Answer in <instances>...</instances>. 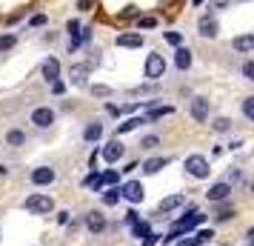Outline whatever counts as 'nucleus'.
Listing matches in <instances>:
<instances>
[{
	"mask_svg": "<svg viewBox=\"0 0 254 246\" xmlns=\"http://www.w3.org/2000/svg\"><path fill=\"white\" fill-rule=\"evenodd\" d=\"M203 221H206V215H203L200 209H191L189 215H183L180 221L174 223V229H172L169 235H166V238H163V244H172V241L177 238V235H183V232H191V229H197V226H200Z\"/></svg>",
	"mask_w": 254,
	"mask_h": 246,
	"instance_id": "1",
	"label": "nucleus"
},
{
	"mask_svg": "<svg viewBox=\"0 0 254 246\" xmlns=\"http://www.w3.org/2000/svg\"><path fill=\"white\" fill-rule=\"evenodd\" d=\"M26 209L35 212V215H49V212L55 209V200L49 198V195H29L26 198Z\"/></svg>",
	"mask_w": 254,
	"mask_h": 246,
	"instance_id": "2",
	"label": "nucleus"
},
{
	"mask_svg": "<svg viewBox=\"0 0 254 246\" xmlns=\"http://www.w3.org/2000/svg\"><path fill=\"white\" fill-rule=\"evenodd\" d=\"M186 172L191 177H208V161L203 155H191V158H186Z\"/></svg>",
	"mask_w": 254,
	"mask_h": 246,
	"instance_id": "3",
	"label": "nucleus"
},
{
	"mask_svg": "<svg viewBox=\"0 0 254 246\" xmlns=\"http://www.w3.org/2000/svg\"><path fill=\"white\" fill-rule=\"evenodd\" d=\"M163 72H166V60H163V55H149L146 58V78L149 81H160L163 78Z\"/></svg>",
	"mask_w": 254,
	"mask_h": 246,
	"instance_id": "4",
	"label": "nucleus"
},
{
	"mask_svg": "<svg viewBox=\"0 0 254 246\" xmlns=\"http://www.w3.org/2000/svg\"><path fill=\"white\" fill-rule=\"evenodd\" d=\"M143 195H146V189H143V183H140V180H128V183H123V186H120V198H126L128 203H140V200H143Z\"/></svg>",
	"mask_w": 254,
	"mask_h": 246,
	"instance_id": "5",
	"label": "nucleus"
},
{
	"mask_svg": "<svg viewBox=\"0 0 254 246\" xmlns=\"http://www.w3.org/2000/svg\"><path fill=\"white\" fill-rule=\"evenodd\" d=\"M123 155H126V149H123V143L117 141H109L103 146V158H106V164H117V161H120V158H123Z\"/></svg>",
	"mask_w": 254,
	"mask_h": 246,
	"instance_id": "6",
	"label": "nucleus"
},
{
	"mask_svg": "<svg viewBox=\"0 0 254 246\" xmlns=\"http://www.w3.org/2000/svg\"><path fill=\"white\" fill-rule=\"evenodd\" d=\"M32 123H35V126H40V129H46V126H52V123H55V112H52L49 106H40V109H35V112H32Z\"/></svg>",
	"mask_w": 254,
	"mask_h": 246,
	"instance_id": "7",
	"label": "nucleus"
},
{
	"mask_svg": "<svg viewBox=\"0 0 254 246\" xmlns=\"http://www.w3.org/2000/svg\"><path fill=\"white\" fill-rule=\"evenodd\" d=\"M117 46L120 49H140L143 46V35L140 32H123V35H117Z\"/></svg>",
	"mask_w": 254,
	"mask_h": 246,
	"instance_id": "8",
	"label": "nucleus"
},
{
	"mask_svg": "<svg viewBox=\"0 0 254 246\" xmlns=\"http://www.w3.org/2000/svg\"><path fill=\"white\" fill-rule=\"evenodd\" d=\"M183 203H186V195H169V198H163V200H160L157 212H160V215H169V212L180 209Z\"/></svg>",
	"mask_w": 254,
	"mask_h": 246,
	"instance_id": "9",
	"label": "nucleus"
},
{
	"mask_svg": "<svg viewBox=\"0 0 254 246\" xmlns=\"http://www.w3.org/2000/svg\"><path fill=\"white\" fill-rule=\"evenodd\" d=\"M206 195H208V200H211V203H220V200L231 198V183H214Z\"/></svg>",
	"mask_w": 254,
	"mask_h": 246,
	"instance_id": "10",
	"label": "nucleus"
},
{
	"mask_svg": "<svg viewBox=\"0 0 254 246\" xmlns=\"http://www.w3.org/2000/svg\"><path fill=\"white\" fill-rule=\"evenodd\" d=\"M211 238H214L211 229H200L194 238H183V241H177V246H203V244H208Z\"/></svg>",
	"mask_w": 254,
	"mask_h": 246,
	"instance_id": "11",
	"label": "nucleus"
},
{
	"mask_svg": "<svg viewBox=\"0 0 254 246\" xmlns=\"http://www.w3.org/2000/svg\"><path fill=\"white\" fill-rule=\"evenodd\" d=\"M52 180H55V169H49V166H40V169L32 172V183H35V186H46Z\"/></svg>",
	"mask_w": 254,
	"mask_h": 246,
	"instance_id": "12",
	"label": "nucleus"
},
{
	"mask_svg": "<svg viewBox=\"0 0 254 246\" xmlns=\"http://www.w3.org/2000/svg\"><path fill=\"white\" fill-rule=\"evenodd\" d=\"M191 117L200 120V123L208 117V100L206 97H194V100H191Z\"/></svg>",
	"mask_w": 254,
	"mask_h": 246,
	"instance_id": "13",
	"label": "nucleus"
},
{
	"mask_svg": "<svg viewBox=\"0 0 254 246\" xmlns=\"http://www.w3.org/2000/svg\"><path fill=\"white\" fill-rule=\"evenodd\" d=\"M197 29H200V35H203V37H217V32H220V26H217L214 17H200Z\"/></svg>",
	"mask_w": 254,
	"mask_h": 246,
	"instance_id": "14",
	"label": "nucleus"
},
{
	"mask_svg": "<svg viewBox=\"0 0 254 246\" xmlns=\"http://www.w3.org/2000/svg\"><path fill=\"white\" fill-rule=\"evenodd\" d=\"M86 226H89V232H103L106 229V218L100 215V212H89V218H86Z\"/></svg>",
	"mask_w": 254,
	"mask_h": 246,
	"instance_id": "15",
	"label": "nucleus"
},
{
	"mask_svg": "<svg viewBox=\"0 0 254 246\" xmlns=\"http://www.w3.org/2000/svg\"><path fill=\"white\" fill-rule=\"evenodd\" d=\"M43 78H46V81H58L60 78V63L55 58H49L46 63H43Z\"/></svg>",
	"mask_w": 254,
	"mask_h": 246,
	"instance_id": "16",
	"label": "nucleus"
},
{
	"mask_svg": "<svg viewBox=\"0 0 254 246\" xmlns=\"http://www.w3.org/2000/svg\"><path fill=\"white\" fill-rule=\"evenodd\" d=\"M140 123H146V117H128V120H123V123H117V135H126V132H134L140 126Z\"/></svg>",
	"mask_w": 254,
	"mask_h": 246,
	"instance_id": "17",
	"label": "nucleus"
},
{
	"mask_svg": "<svg viewBox=\"0 0 254 246\" xmlns=\"http://www.w3.org/2000/svg\"><path fill=\"white\" fill-rule=\"evenodd\" d=\"M231 46L237 49V52H243V55H246V52H252V49H254V35H240V37H234V43H231Z\"/></svg>",
	"mask_w": 254,
	"mask_h": 246,
	"instance_id": "18",
	"label": "nucleus"
},
{
	"mask_svg": "<svg viewBox=\"0 0 254 246\" xmlns=\"http://www.w3.org/2000/svg\"><path fill=\"white\" fill-rule=\"evenodd\" d=\"M166 164H169L166 158H151V161H146V164H143V172H146V175H157Z\"/></svg>",
	"mask_w": 254,
	"mask_h": 246,
	"instance_id": "19",
	"label": "nucleus"
},
{
	"mask_svg": "<svg viewBox=\"0 0 254 246\" xmlns=\"http://www.w3.org/2000/svg\"><path fill=\"white\" fill-rule=\"evenodd\" d=\"M174 63H177V69H189L191 66V52L189 49H177L174 52Z\"/></svg>",
	"mask_w": 254,
	"mask_h": 246,
	"instance_id": "20",
	"label": "nucleus"
},
{
	"mask_svg": "<svg viewBox=\"0 0 254 246\" xmlns=\"http://www.w3.org/2000/svg\"><path fill=\"white\" fill-rule=\"evenodd\" d=\"M100 135H103V126H100V123H89V126H86V132H83V138H86L89 143L100 141Z\"/></svg>",
	"mask_w": 254,
	"mask_h": 246,
	"instance_id": "21",
	"label": "nucleus"
},
{
	"mask_svg": "<svg viewBox=\"0 0 254 246\" xmlns=\"http://www.w3.org/2000/svg\"><path fill=\"white\" fill-rule=\"evenodd\" d=\"M86 72H89L86 63H83V66H71V83H74V86H83V83H86Z\"/></svg>",
	"mask_w": 254,
	"mask_h": 246,
	"instance_id": "22",
	"label": "nucleus"
},
{
	"mask_svg": "<svg viewBox=\"0 0 254 246\" xmlns=\"http://www.w3.org/2000/svg\"><path fill=\"white\" fill-rule=\"evenodd\" d=\"M6 141H9V146H23V141H26V135L20 129H12L9 135H6Z\"/></svg>",
	"mask_w": 254,
	"mask_h": 246,
	"instance_id": "23",
	"label": "nucleus"
},
{
	"mask_svg": "<svg viewBox=\"0 0 254 246\" xmlns=\"http://www.w3.org/2000/svg\"><path fill=\"white\" fill-rule=\"evenodd\" d=\"M100 186H117V172L115 169H106L100 175Z\"/></svg>",
	"mask_w": 254,
	"mask_h": 246,
	"instance_id": "24",
	"label": "nucleus"
},
{
	"mask_svg": "<svg viewBox=\"0 0 254 246\" xmlns=\"http://www.w3.org/2000/svg\"><path fill=\"white\" fill-rule=\"evenodd\" d=\"M117 200H120V186H112V189L103 195V203H106V206H115Z\"/></svg>",
	"mask_w": 254,
	"mask_h": 246,
	"instance_id": "25",
	"label": "nucleus"
},
{
	"mask_svg": "<svg viewBox=\"0 0 254 246\" xmlns=\"http://www.w3.org/2000/svg\"><path fill=\"white\" fill-rule=\"evenodd\" d=\"M163 115H172V106H157V109H151L149 115H146V120H157V117Z\"/></svg>",
	"mask_w": 254,
	"mask_h": 246,
	"instance_id": "26",
	"label": "nucleus"
},
{
	"mask_svg": "<svg viewBox=\"0 0 254 246\" xmlns=\"http://www.w3.org/2000/svg\"><path fill=\"white\" fill-rule=\"evenodd\" d=\"M131 226H134V238H146L151 232V226L146 221H137V223H131Z\"/></svg>",
	"mask_w": 254,
	"mask_h": 246,
	"instance_id": "27",
	"label": "nucleus"
},
{
	"mask_svg": "<svg viewBox=\"0 0 254 246\" xmlns=\"http://www.w3.org/2000/svg\"><path fill=\"white\" fill-rule=\"evenodd\" d=\"M214 218H217V221H229V218H234V206H220V209L214 212Z\"/></svg>",
	"mask_w": 254,
	"mask_h": 246,
	"instance_id": "28",
	"label": "nucleus"
},
{
	"mask_svg": "<svg viewBox=\"0 0 254 246\" xmlns=\"http://www.w3.org/2000/svg\"><path fill=\"white\" fill-rule=\"evenodd\" d=\"M211 126H214V132H229L231 129V120H229V117H217Z\"/></svg>",
	"mask_w": 254,
	"mask_h": 246,
	"instance_id": "29",
	"label": "nucleus"
},
{
	"mask_svg": "<svg viewBox=\"0 0 254 246\" xmlns=\"http://www.w3.org/2000/svg\"><path fill=\"white\" fill-rule=\"evenodd\" d=\"M17 43V37L14 35H0V52H6V49H12Z\"/></svg>",
	"mask_w": 254,
	"mask_h": 246,
	"instance_id": "30",
	"label": "nucleus"
},
{
	"mask_svg": "<svg viewBox=\"0 0 254 246\" xmlns=\"http://www.w3.org/2000/svg\"><path fill=\"white\" fill-rule=\"evenodd\" d=\"M243 115L249 117V120H254V97H246L243 100Z\"/></svg>",
	"mask_w": 254,
	"mask_h": 246,
	"instance_id": "31",
	"label": "nucleus"
},
{
	"mask_svg": "<svg viewBox=\"0 0 254 246\" xmlns=\"http://www.w3.org/2000/svg\"><path fill=\"white\" fill-rule=\"evenodd\" d=\"M157 138H154V135H149V138H143V141H140V149H154V146H157Z\"/></svg>",
	"mask_w": 254,
	"mask_h": 246,
	"instance_id": "32",
	"label": "nucleus"
},
{
	"mask_svg": "<svg viewBox=\"0 0 254 246\" xmlns=\"http://www.w3.org/2000/svg\"><path fill=\"white\" fill-rule=\"evenodd\" d=\"M66 32H69V37L80 35V23H77V20H69V26H66Z\"/></svg>",
	"mask_w": 254,
	"mask_h": 246,
	"instance_id": "33",
	"label": "nucleus"
},
{
	"mask_svg": "<svg viewBox=\"0 0 254 246\" xmlns=\"http://www.w3.org/2000/svg\"><path fill=\"white\" fill-rule=\"evenodd\" d=\"M160 238H163V235H154V232H149L146 238H143V246H154L157 241H160Z\"/></svg>",
	"mask_w": 254,
	"mask_h": 246,
	"instance_id": "34",
	"label": "nucleus"
},
{
	"mask_svg": "<svg viewBox=\"0 0 254 246\" xmlns=\"http://www.w3.org/2000/svg\"><path fill=\"white\" fill-rule=\"evenodd\" d=\"M166 40H169L172 46H180V40H183V37L177 35V32H166Z\"/></svg>",
	"mask_w": 254,
	"mask_h": 246,
	"instance_id": "35",
	"label": "nucleus"
},
{
	"mask_svg": "<svg viewBox=\"0 0 254 246\" xmlns=\"http://www.w3.org/2000/svg\"><path fill=\"white\" fill-rule=\"evenodd\" d=\"M243 75H246V81H254V63H252V60L243 66Z\"/></svg>",
	"mask_w": 254,
	"mask_h": 246,
	"instance_id": "36",
	"label": "nucleus"
},
{
	"mask_svg": "<svg viewBox=\"0 0 254 246\" xmlns=\"http://www.w3.org/2000/svg\"><path fill=\"white\" fill-rule=\"evenodd\" d=\"M154 26H157L154 17H143V20H140V29H154Z\"/></svg>",
	"mask_w": 254,
	"mask_h": 246,
	"instance_id": "37",
	"label": "nucleus"
},
{
	"mask_svg": "<svg viewBox=\"0 0 254 246\" xmlns=\"http://www.w3.org/2000/svg\"><path fill=\"white\" fill-rule=\"evenodd\" d=\"M46 23V14H35L32 20H29V26H43Z\"/></svg>",
	"mask_w": 254,
	"mask_h": 246,
	"instance_id": "38",
	"label": "nucleus"
},
{
	"mask_svg": "<svg viewBox=\"0 0 254 246\" xmlns=\"http://www.w3.org/2000/svg\"><path fill=\"white\" fill-rule=\"evenodd\" d=\"M52 92H55V94H63V92H66V86H63L60 81H52Z\"/></svg>",
	"mask_w": 254,
	"mask_h": 246,
	"instance_id": "39",
	"label": "nucleus"
},
{
	"mask_svg": "<svg viewBox=\"0 0 254 246\" xmlns=\"http://www.w3.org/2000/svg\"><path fill=\"white\" fill-rule=\"evenodd\" d=\"M94 94H109V86H94Z\"/></svg>",
	"mask_w": 254,
	"mask_h": 246,
	"instance_id": "40",
	"label": "nucleus"
},
{
	"mask_svg": "<svg viewBox=\"0 0 254 246\" xmlns=\"http://www.w3.org/2000/svg\"><path fill=\"white\" fill-rule=\"evenodd\" d=\"M77 6H80V9H89V6H92V0H80Z\"/></svg>",
	"mask_w": 254,
	"mask_h": 246,
	"instance_id": "41",
	"label": "nucleus"
},
{
	"mask_svg": "<svg viewBox=\"0 0 254 246\" xmlns=\"http://www.w3.org/2000/svg\"><path fill=\"white\" fill-rule=\"evenodd\" d=\"M191 3H194V6H200V3H203V0H191Z\"/></svg>",
	"mask_w": 254,
	"mask_h": 246,
	"instance_id": "42",
	"label": "nucleus"
},
{
	"mask_svg": "<svg viewBox=\"0 0 254 246\" xmlns=\"http://www.w3.org/2000/svg\"><path fill=\"white\" fill-rule=\"evenodd\" d=\"M249 246H252V244H249Z\"/></svg>",
	"mask_w": 254,
	"mask_h": 246,
	"instance_id": "43",
	"label": "nucleus"
}]
</instances>
